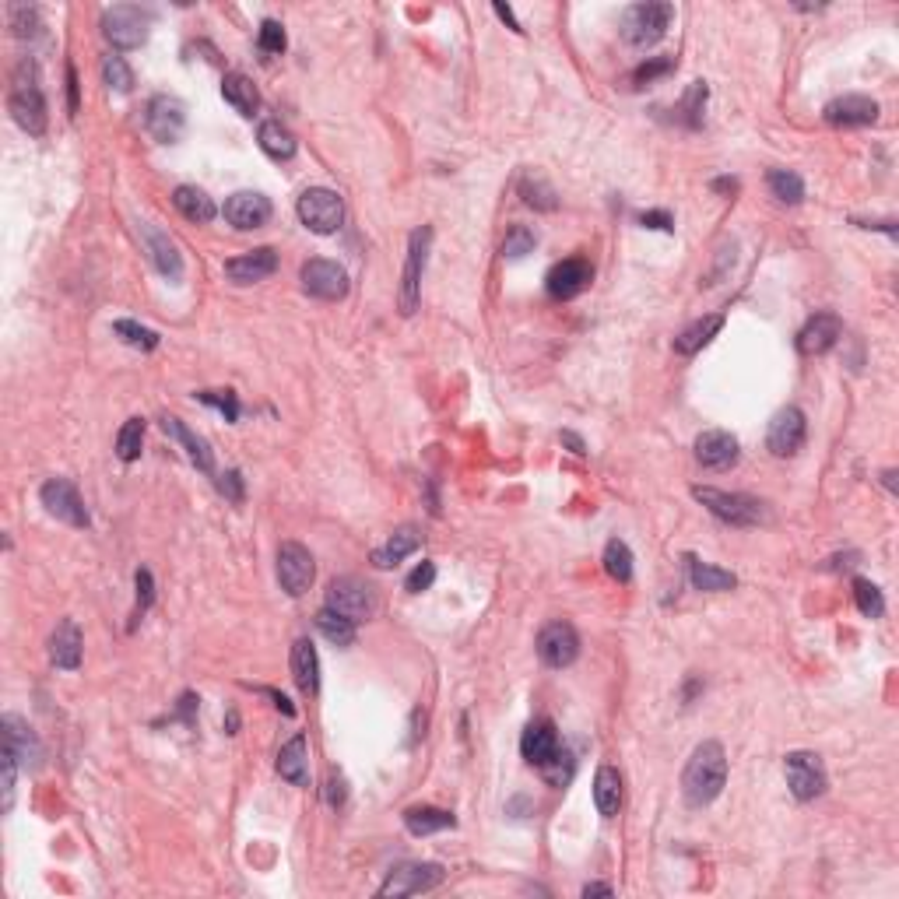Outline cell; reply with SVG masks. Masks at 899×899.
<instances>
[{"label": "cell", "mask_w": 899, "mask_h": 899, "mask_svg": "<svg viewBox=\"0 0 899 899\" xmlns=\"http://www.w3.org/2000/svg\"><path fill=\"white\" fill-rule=\"evenodd\" d=\"M727 784V756L720 741H703L689 756L682 773V794L692 808H703L720 798Z\"/></svg>", "instance_id": "6da1fadb"}, {"label": "cell", "mask_w": 899, "mask_h": 899, "mask_svg": "<svg viewBox=\"0 0 899 899\" xmlns=\"http://www.w3.org/2000/svg\"><path fill=\"white\" fill-rule=\"evenodd\" d=\"M8 109L15 116V123L22 130H29L32 137L46 134V99L39 88V67L36 60H18L15 74H11V92H8Z\"/></svg>", "instance_id": "7a4b0ae2"}, {"label": "cell", "mask_w": 899, "mask_h": 899, "mask_svg": "<svg viewBox=\"0 0 899 899\" xmlns=\"http://www.w3.org/2000/svg\"><path fill=\"white\" fill-rule=\"evenodd\" d=\"M692 496L706 506L717 520L731 527H759L766 520V503L756 496H745V492H724V489H710V485H696Z\"/></svg>", "instance_id": "3957f363"}, {"label": "cell", "mask_w": 899, "mask_h": 899, "mask_svg": "<svg viewBox=\"0 0 899 899\" xmlns=\"http://www.w3.org/2000/svg\"><path fill=\"white\" fill-rule=\"evenodd\" d=\"M675 22V8L664 4V0H647V4H633L622 15V39L636 50H647V46L661 43L664 32Z\"/></svg>", "instance_id": "277c9868"}, {"label": "cell", "mask_w": 899, "mask_h": 899, "mask_svg": "<svg viewBox=\"0 0 899 899\" xmlns=\"http://www.w3.org/2000/svg\"><path fill=\"white\" fill-rule=\"evenodd\" d=\"M327 608H334L338 615H345V619H352L359 626V622L373 619L380 612V597H376L373 583L359 580V576H338L327 587Z\"/></svg>", "instance_id": "5b68a950"}, {"label": "cell", "mask_w": 899, "mask_h": 899, "mask_svg": "<svg viewBox=\"0 0 899 899\" xmlns=\"http://www.w3.org/2000/svg\"><path fill=\"white\" fill-rule=\"evenodd\" d=\"M155 15L148 8H137V4H116L102 15V36L116 46V50H137L144 46L148 32H152Z\"/></svg>", "instance_id": "8992f818"}, {"label": "cell", "mask_w": 899, "mask_h": 899, "mask_svg": "<svg viewBox=\"0 0 899 899\" xmlns=\"http://www.w3.org/2000/svg\"><path fill=\"white\" fill-rule=\"evenodd\" d=\"M295 211H299V222H303L310 232H317V236H331V232H338L341 222H345V204H341V197L327 187H310L303 197H299Z\"/></svg>", "instance_id": "52a82bcc"}, {"label": "cell", "mask_w": 899, "mask_h": 899, "mask_svg": "<svg viewBox=\"0 0 899 899\" xmlns=\"http://www.w3.org/2000/svg\"><path fill=\"white\" fill-rule=\"evenodd\" d=\"M429 246H432L429 225L411 232L408 260H404V274H401V299H397L404 317H411L418 310V299H422V274H425V260H429Z\"/></svg>", "instance_id": "ba28073f"}, {"label": "cell", "mask_w": 899, "mask_h": 899, "mask_svg": "<svg viewBox=\"0 0 899 899\" xmlns=\"http://www.w3.org/2000/svg\"><path fill=\"white\" fill-rule=\"evenodd\" d=\"M784 777H787V787H791V794L798 801H815L819 794H826V787H829V777H826L822 759L815 756V752H805V748L787 752Z\"/></svg>", "instance_id": "9c48e42d"}, {"label": "cell", "mask_w": 899, "mask_h": 899, "mask_svg": "<svg viewBox=\"0 0 899 899\" xmlns=\"http://www.w3.org/2000/svg\"><path fill=\"white\" fill-rule=\"evenodd\" d=\"M299 281H303V288L313 299H324V303H338V299L348 295V271L338 260H324V257L306 260L303 271H299Z\"/></svg>", "instance_id": "30bf717a"}, {"label": "cell", "mask_w": 899, "mask_h": 899, "mask_svg": "<svg viewBox=\"0 0 899 899\" xmlns=\"http://www.w3.org/2000/svg\"><path fill=\"white\" fill-rule=\"evenodd\" d=\"M313 576H317V562H313L310 548L299 545V541H285L278 548V583L285 594L303 597L310 590Z\"/></svg>", "instance_id": "8fae6325"}, {"label": "cell", "mask_w": 899, "mask_h": 899, "mask_svg": "<svg viewBox=\"0 0 899 899\" xmlns=\"http://www.w3.org/2000/svg\"><path fill=\"white\" fill-rule=\"evenodd\" d=\"M805 436H808L805 411L787 404V408H780L777 415H773L770 429H766V450H770L773 457H794L801 446H805Z\"/></svg>", "instance_id": "7c38bea8"}, {"label": "cell", "mask_w": 899, "mask_h": 899, "mask_svg": "<svg viewBox=\"0 0 899 899\" xmlns=\"http://www.w3.org/2000/svg\"><path fill=\"white\" fill-rule=\"evenodd\" d=\"M39 499H43L46 510H50L57 520H64V524H71V527L92 524V520H88V510H85V499H81V492L74 489L67 478H50V482L39 489Z\"/></svg>", "instance_id": "4fadbf2b"}, {"label": "cell", "mask_w": 899, "mask_h": 899, "mask_svg": "<svg viewBox=\"0 0 899 899\" xmlns=\"http://www.w3.org/2000/svg\"><path fill=\"white\" fill-rule=\"evenodd\" d=\"M443 882V868L439 864H397L390 868L387 882L380 885V896H418Z\"/></svg>", "instance_id": "5bb4252c"}, {"label": "cell", "mask_w": 899, "mask_h": 899, "mask_svg": "<svg viewBox=\"0 0 899 899\" xmlns=\"http://www.w3.org/2000/svg\"><path fill=\"white\" fill-rule=\"evenodd\" d=\"M144 127L159 144H173L180 141L183 127H187V109L176 95H155L148 102V116H144Z\"/></svg>", "instance_id": "9a60e30c"}, {"label": "cell", "mask_w": 899, "mask_h": 899, "mask_svg": "<svg viewBox=\"0 0 899 899\" xmlns=\"http://www.w3.org/2000/svg\"><path fill=\"white\" fill-rule=\"evenodd\" d=\"M580 654V636L569 622H548L538 633V657L548 668H569Z\"/></svg>", "instance_id": "2e32d148"}, {"label": "cell", "mask_w": 899, "mask_h": 899, "mask_svg": "<svg viewBox=\"0 0 899 899\" xmlns=\"http://www.w3.org/2000/svg\"><path fill=\"white\" fill-rule=\"evenodd\" d=\"M0 731H4V748L15 752L22 770H36V766L43 763V745H39L29 720H22L18 713H4V717H0Z\"/></svg>", "instance_id": "e0dca14e"}, {"label": "cell", "mask_w": 899, "mask_h": 899, "mask_svg": "<svg viewBox=\"0 0 899 899\" xmlns=\"http://www.w3.org/2000/svg\"><path fill=\"white\" fill-rule=\"evenodd\" d=\"M590 281H594V267H590L583 257H569V260H559V264L548 271L545 288L552 299H576L580 292H587Z\"/></svg>", "instance_id": "ac0fdd59"}, {"label": "cell", "mask_w": 899, "mask_h": 899, "mask_svg": "<svg viewBox=\"0 0 899 899\" xmlns=\"http://www.w3.org/2000/svg\"><path fill=\"white\" fill-rule=\"evenodd\" d=\"M840 338H843V320L836 313H815L798 331V352L805 359H815V355H826L829 348H836Z\"/></svg>", "instance_id": "d6986e66"}, {"label": "cell", "mask_w": 899, "mask_h": 899, "mask_svg": "<svg viewBox=\"0 0 899 899\" xmlns=\"http://www.w3.org/2000/svg\"><path fill=\"white\" fill-rule=\"evenodd\" d=\"M222 215H225V222L239 232L260 229V225L271 218V201H267L264 194H257V190H239V194H232L229 201H225Z\"/></svg>", "instance_id": "ffe728a7"}, {"label": "cell", "mask_w": 899, "mask_h": 899, "mask_svg": "<svg viewBox=\"0 0 899 899\" xmlns=\"http://www.w3.org/2000/svg\"><path fill=\"white\" fill-rule=\"evenodd\" d=\"M274 271H278V253L271 246H257V250L243 253V257L225 260V274L236 285H257V281L271 278Z\"/></svg>", "instance_id": "44dd1931"}, {"label": "cell", "mask_w": 899, "mask_h": 899, "mask_svg": "<svg viewBox=\"0 0 899 899\" xmlns=\"http://www.w3.org/2000/svg\"><path fill=\"white\" fill-rule=\"evenodd\" d=\"M738 439L724 429H710L696 439V461L710 471H727L738 464Z\"/></svg>", "instance_id": "7402d4cb"}, {"label": "cell", "mask_w": 899, "mask_h": 899, "mask_svg": "<svg viewBox=\"0 0 899 899\" xmlns=\"http://www.w3.org/2000/svg\"><path fill=\"white\" fill-rule=\"evenodd\" d=\"M833 127H868V123L878 120V102L868 99V95H840L833 99L826 109H822Z\"/></svg>", "instance_id": "603a6c76"}, {"label": "cell", "mask_w": 899, "mask_h": 899, "mask_svg": "<svg viewBox=\"0 0 899 899\" xmlns=\"http://www.w3.org/2000/svg\"><path fill=\"white\" fill-rule=\"evenodd\" d=\"M159 422H162V429H166V436H173L176 443H180L183 450H187V457H190V461H194V468H201L204 475H211V471H215V454H211V443H208V439L197 436V432L190 429V425H183L176 415H162Z\"/></svg>", "instance_id": "cb8c5ba5"}, {"label": "cell", "mask_w": 899, "mask_h": 899, "mask_svg": "<svg viewBox=\"0 0 899 899\" xmlns=\"http://www.w3.org/2000/svg\"><path fill=\"white\" fill-rule=\"evenodd\" d=\"M559 731H555L552 720H534V724L524 727V738H520V752L531 766H541L559 752Z\"/></svg>", "instance_id": "d4e9b609"}, {"label": "cell", "mask_w": 899, "mask_h": 899, "mask_svg": "<svg viewBox=\"0 0 899 899\" xmlns=\"http://www.w3.org/2000/svg\"><path fill=\"white\" fill-rule=\"evenodd\" d=\"M141 236H144V243H148V253H152L155 267H159L169 281H180L183 278V257H180V250H176L173 239H169L162 229H155L152 222H141Z\"/></svg>", "instance_id": "484cf974"}, {"label": "cell", "mask_w": 899, "mask_h": 899, "mask_svg": "<svg viewBox=\"0 0 899 899\" xmlns=\"http://www.w3.org/2000/svg\"><path fill=\"white\" fill-rule=\"evenodd\" d=\"M81 650H85V636H81L78 622L64 619L50 636V661L64 671H74L81 664Z\"/></svg>", "instance_id": "4316f807"}, {"label": "cell", "mask_w": 899, "mask_h": 899, "mask_svg": "<svg viewBox=\"0 0 899 899\" xmlns=\"http://www.w3.org/2000/svg\"><path fill=\"white\" fill-rule=\"evenodd\" d=\"M278 773L288 784L310 787V748H306V734H295L278 752Z\"/></svg>", "instance_id": "83f0119b"}, {"label": "cell", "mask_w": 899, "mask_h": 899, "mask_svg": "<svg viewBox=\"0 0 899 899\" xmlns=\"http://www.w3.org/2000/svg\"><path fill=\"white\" fill-rule=\"evenodd\" d=\"M292 678H295V685L306 692V696H317L320 661H317V650H313L310 640H295L292 643Z\"/></svg>", "instance_id": "f1b7e54d"}, {"label": "cell", "mask_w": 899, "mask_h": 899, "mask_svg": "<svg viewBox=\"0 0 899 899\" xmlns=\"http://www.w3.org/2000/svg\"><path fill=\"white\" fill-rule=\"evenodd\" d=\"M222 95H225V102H229V106L236 109L239 116H257L260 92H257V85L246 78V74H239V71L225 74V78H222Z\"/></svg>", "instance_id": "f546056e"}, {"label": "cell", "mask_w": 899, "mask_h": 899, "mask_svg": "<svg viewBox=\"0 0 899 899\" xmlns=\"http://www.w3.org/2000/svg\"><path fill=\"white\" fill-rule=\"evenodd\" d=\"M685 562H689V580L696 590H706V594H720V590H734L738 587V576L727 573V569L720 566H710V562L696 559V555H685Z\"/></svg>", "instance_id": "4dcf8cb0"}, {"label": "cell", "mask_w": 899, "mask_h": 899, "mask_svg": "<svg viewBox=\"0 0 899 899\" xmlns=\"http://www.w3.org/2000/svg\"><path fill=\"white\" fill-rule=\"evenodd\" d=\"M422 545V534L415 531V527H401V531H394L387 538V545H380L373 552V566L376 569H390V566H397V562L401 559H408L411 552H415V548Z\"/></svg>", "instance_id": "1f68e13d"}, {"label": "cell", "mask_w": 899, "mask_h": 899, "mask_svg": "<svg viewBox=\"0 0 899 899\" xmlns=\"http://www.w3.org/2000/svg\"><path fill=\"white\" fill-rule=\"evenodd\" d=\"M720 327H724V317H720V313H710V317L696 320V324H689V327H685V331L675 338V352H678V355H696V352H703V348L710 345V341L720 334Z\"/></svg>", "instance_id": "d6a6232c"}, {"label": "cell", "mask_w": 899, "mask_h": 899, "mask_svg": "<svg viewBox=\"0 0 899 899\" xmlns=\"http://www.w3.org/2000/svg\"><path fill=\"white\" fill-rule=\"evenodd\" d=\"M404 826H408L411 836H432V833H443V829H454L457 819L443 808H432V805H415L404 812Z\"/></svg>", "instance_id": "836d02e7"}, {"label": "cell", "mask_w": 899, "mask_h": 899, "mask_svg": "<svg viewBox=\"0 0 899 899\" xmlns=\"http://www.w3.org/2000/svg\"><path fill=\"white\" fill-rule=\"evenodd\" d=\"M173 204H176V211L187 218V222H197V225H208L211 218L218 215L215 201H211L201 187H176L173 190Z\"/></svg>", "instance_id": "e575fe53"}, {"label": "cell", "mask_w": 899, "mask_h": 899, "mask_svg": "<svg viewBox=\"0 0 899 899\" xmlns=\"http://www.w3.org/2000/svg\"><path fill=\"white\" fill-rule=\"evenodd\" d=\"M594 805L597 812L605 815V819H612V815H619L622 808V777L615 766H601L594 777Z\"/></svg>", "instance_id": "d590c367"}, {"label": "cell", "mask_w": 899, "mask_h": 899, "mask_svg": "<svg viewBox=\"0 0 899 899\" xmlns=\"http://www.w3.org/2000/svg\"><path fill=\"white\" fill-rule=\"evenodd\" d=\"M257 141H260V148H264V152L271 155L274 162H288L295 155V148H299V144H295V137H292V130L281 127L278 120H264V123H260Z\"/></svg>", "instance_id": "8d00e7d4"}, {"label": "cell", "mask_w": 899, "mask_h": 899, "mask_svg": "<svg viewBox=\"0 0 899 899\" xmlns=\"http://www.w3.org/2000/svg\"><path fill=\"white\" fill-rule=\"evenodd\" d=\"M317 629L334 643V647H352L355 643V622L345 619V615H338L334 608H327V605L317 612Z\"/></svg>", "instance_id": "74e56055"}, {"label": "cell", "mask_w": 899, "mask_h": 899, "mask_svg": "<svg viewBox=\"0 0 899 899\" xmlns=\"http://www.w3.org/2000/svg\"><path fill=\"white\" fill-rule=\"evenodd\" d=\"M144 429H148V422H144V418H127V422H123V429L116 432V457H120L123 464H134L137 457H141Z\"/></svg>", "instance_id": "f35d334b"}, {"label": "cell", "mask_w": 899, "mask_h": 899, "mask_svg": "<svg viewBox=\"0 0 899 899\" xmlns=\"http://www.w3.org/2000/svg\"><path fill=\"white\" fill-rule=\"evenodd\" d=\"M706 99H710V88H706V81H692L689 92H685V95H682V102H678V120H682L685 127L696 130L699 123H703Z\"/></svg>", "instance_id": "ab89813d"}, {"label": "cell", "mask_w": 899, "mask_h": 899, "mask_svg": "<svg viewBox=\"0 0 899 899\" xmlns=\"http://www.w3.org/2000/svg\"><path fill=\"white\" fill-rule=\"evenodd\" d=\"M605 569H608V576L619 580V583L633 580V552H629L626 541H619V538L608 541L605 545Z\"/></svg>", "instance_id": "60d3db41"}, {"label": "cell", "mask_w": 899, "mask_h": 899, "mask_svg": "<svg viewBox=\"0 0 899 899\" xmlns=\"http://www.w3.org/2000/svg\"><path fill=\"white\" fill-rule=\"evenodd\" d=\"M770 190L777 201L784 204H801L805 201V183H801L798 173H791V169H773L770 173Z\"/></svg>", "instance_id": "b9f144b4"}, {"label": "cell", "mask_w": 899, "mask_h": 899, "mask_svg": "<svg viewBox=\"0 0 899 899\" xmlns=\"http://www.w3.org/2000/svg\"><path fill=\"white\" fill-rule=\"evenodd\" d=\"M113 334H116V338L127 341L130 348H141V352H152V348H159V334H155L152 327H141L137 320H116Z\"/></svg>", "instance_id": "7bdbcfd3"}, {"label": "cell", "mask_w": 899, "mask_h": 899, "mask_svg": "<svg viewBox=\"0 0 899 899\" xmlns=\"http://www.w3.org/2000/svg\"><path fill=\"white\" fill-rule=\"evenodd\" d=\"M520 197H524V204H531L534 211H555L559 208L555 190L548 187L541 176H524V183H520Z\"/></svg>", "instance_id": "ee69618b"}, {"label": "cell", "mask_w": 899, "mask_h": 899, "mask_svg": "<svg viewBox=\"0 0 899 899\" xmlns=\"http://www.w3.org/2000/svg\"><path fill=\"white\" fill-rule=\"evenodd\" d=\"M102 78H106V85L113 88V92H120V95L134 92V71H130L123 57H113V53H109V57L102 60Z\"/></svg>", "instance_id": "f6af8a7d"}, {"label": "cell", "mask_w": 899, "mask_h": 899, "mask_svg": "<svg viewBox=\"0 0 899 899\" xmlns=\"http://www.w3.org/2000/svg\"><path fill=\"white\" fill-rule=\"evenodd\" d=\"M8 25H11V32H15L18 39H32V36H39V29H43V22H39V11L29 8V4H11V8H8Z\"/></svg>", "instance_id": "bcb514c9"}, {"label": "cell", "mask_w": 899, "mask_h": 899, "mask_svg": "<svg viewBox=\"0 0 899 899\" xmlns=\"http://www.w3.org/2000/svg\"><path fill=\"white\" fill-rule=\"evenodd\" d=\"M854 601L861 608V615H868V619H882L885 615V597L871 580H854Z\"/></svg>", "instance_id": "7dc6e473"}, {"label": "cell", "mask_w": 899, "mask_h": 899, "mask_svg": "<svg viewBox=\"0 0 899 899\" xmlns=\"http://www.w3.org/2000/svg\"><path fill=\"white\" fill-rule=\"evenodd\" d=\"M538 770L545 773V780H548V784H552V787H566L569 780H573L576 763H573V756H569L566 748L559 745V752H555V756L548 759V763H541Z\"/></svg>", "instance_id": "c3c4849f"}, {"label": "cell", "mask_w": 899, "mask_h": 899, "mask_svg": "<svg viewBox=\"0 0 899 899\" xmlns=\"http://www.w3.org/2000/svg\"><path fill=\"white\" fill-rule=\"evenodd\" d=\"M534 243H538L534 229H527V225H513V229L506 232V239H503V257L506 260L527 257V253H534Z\"/></svg>", "instance_id": "681fc988"}, {"label": "cell", "mask_w": 899, "mask_h": 899, "mask_svg": "<svg viewBox=\"0 0 899 899\" xmlns=\"http://www.w3.org/2000/svg\"><path fill=\"white\" fill-rule=\"evenodd\" d=\"M675 71V57H647L640 67L633 71V85L643 88V85H654L657 78H664V74Z\"/></svg>", "instance_id": "f907efd6"}, {"label": "cell", "mask_w": 899, "mask_h": 899, "mask_svg": "<svg viewBox=\"0 0 899 899\" xmlns=\"http://www.w3.org/2000/svg\"><path fill=\"white\" fill-rule=\"evenodd\" d=\"M194 397L201 404H211V408L222 411L225 422H236V418H239V397L232 394V390H197Z\"/></svg>", "instance_id": "816d5d0a"}, {"label": "cell", "mask_w": 899, "mask_h": 899, "mask_svg": "<svg viewBox=\"0 0 899 899\" xmlns=\"http://www.w3.org/2000/svg\"><path fill=\"white\" fill-rule=\"evenodd\" d=\"M0 773H4V801H0V808L11 812V808H15V780H18V759L11 748L0 752Z\"/></svg>", "instance_id": "f5cc1de1"}, {"label": "cell", "mask_w": 899, "mask_h": 899, "mask_svg": "<svg viewBox=\"0 0 899 899\" xmlns=\"http://www.w3.org/2000/svg\"><path fill=\"white\" fill-rule=\"evenodd\" d=\"M257 43H260V50H264V53H281V50H285V29H281V22H274V18L260 22Z\"/></svg>", "instance_id": "db71d44e"}, {"label": "cell", "mask_w": 899, "mask_h": 899, "mask_svg": "<svg viewBox=\"0 0 899 899\" xmlns=\"http://www.w3.org/2000/svg\"><path fill=\"white\" fill-rule=\"evenodd\" d=\"M134 587H137V619H141L148 608H152L155 601V583H152V573L148 569H137L134 573Z\"/></svg>", "instance_id": "11a10c76"}, {"label": "cell", "mask_w": 899, "mask_h": 899, "mask_svg": "<svg viewBox=\"0 0 899 899\" xmlns=\"http://www.w3.org/2000/svg\"><path fill=\"white\" fill-rule=\"evenodd\" d=\"M432 580H436V566H432V562H422V566L411 569V576L404 580V590H408V594H422V590L432 587Z\"/></svg>", "instance_id": "9f6ffc18"}, {"label": "cell", "mask_w": 899, "mask_h": 899, "mask_svg": "<svg viewBox=\"0 0 899 899\" xmlns=\"http://www.w3.org/2000/svg\"><path fill=\"white\" fill-rule=\"evenodd\" d=\"M218 492H222L225 499H232V503H243V475H239V471L218 475Z\"/></svg>", "instance_id": "6f0895ef"}, {"label": "cell", "mask_w": 899, "mask_h": 899, "mask_svg": "<svg viewBox=\"0 0 899 899\" xmlns=\"http://www.w3.org/2000/svg\"><path fill=\"white\" fill-rule=\"evenodd\" d=\"M640 225H647V229H664V232L675 229V222H671L668 211H643V215H640Z\"/></svg>", "instance_id": "680465c9"}, {"label": "cell", "mask_w": 899, "mask_h": 899, "mask_svg": "<svg viewBox=\"0 0 899 899\" xmlns=\"http://www.w3.org/2000/svg\"><path fill=\"white\" fill-rule=\"evenodd\" d=\"M345 798H348L345 780H341V777H331V780H327V805H331V808H341V805H345Z\"/></svg>", "instance_id": "91938a15"}, {"label": "cell", "mask_w": 899, "mask_h": 899, "mask_svg": "<svg viewBox=\"0 0 899 899\" xmlns=\"http://www.w3.org/2000/svg\"><path fill=\"white\" fill-rule=\"evenodd\" d=\"M67 106H71V113H78V74H74V67H67Z\"/></svg>", "instance_id": "94428289"}, {"label": "cell", "mask_w": 899, "mask_h": 899, "mask_svg": "<svg viewBox=\"0 0 899 899\" xmlns=\"http://www.w3.org/2000/svg\"><path fill=\"white\" fill-rule=\"evenodd\" d=\"M492 11H496V15H499V18H503V22H506V25H510V29H513V32H524V29H520V22H517V15H513V11H510V8H506V4H492Z\"/></svg>", "instance_id": "6125c7cd"}, {"label": "cell", "mask_w": 899, "mask_h": 899, "mask_svg": "<svg viewBox=\"0 0 899 899\" xmlns=\"http://www.w3.org/2000/svg\"><path fill=\"white\" fill-rule=\"evenodd\" d=\"M260 692H267V696H271V699H274V706H278V710H281V713H285V717H295V706H292V703H288V699H285V696H281V692H274V689H260Z\"/></svg>", "instance_id": "be15d7a7"}, {"label": "cell", "mask_w": 899, "mask_h": 899, "mask_svg": "<svg viewBox=\"0 0 899 899\" xmlns=\"http://www.w3.org/2000/svg\"><path fill=\"white\" fill-rule=\"evenodd\" d=\"M612 885H605V882H590V885H583V896H612Z\"/></svg>", "instance_id": "e7e4bbea"}, {"label": "cell", "mask_w": 899, "mask_h": 899, "mask_svg": "<svg viewBox=\"0 0 899 899\" xmlns=\"http://www.w3.org/2000/svg\"><path fill=\"white\" fill-rule=\"evenodd\" d=\"M562 443H566L569 450H573V454H587V446H583V439H580V436H573V432H562Z\"/></svg>", "instance_id": "03108f58"}, {"label": "cell", "mask_w": 899, "mask_h": 899, "mask_svg": "<svg viewBox=\"0 0 899 899\" xmlns=\"http://www.w3.org/2000/svg\"><path fill=\"white\" fill-rule=\"evenodd\" d=\"M882 482L889 492H896V471H882Z\"/></svg>", "instance_id": "003e7915"}]
</instances>
